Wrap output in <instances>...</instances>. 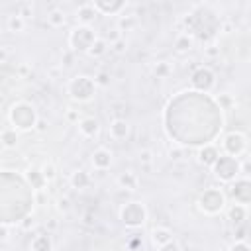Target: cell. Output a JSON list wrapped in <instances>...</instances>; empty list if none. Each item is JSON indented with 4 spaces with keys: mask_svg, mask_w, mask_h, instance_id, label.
Listing matches in <instances>:
<instances>
[{
    "mask_svg": "<svg viewBox=\"0 0 251 251\" xmlns=\"http://www.w3.org/2000/svg\"><path fill=\"white\" fill-rule=\"evenodd\" d=\"M8 122L16 131H29L37 126L39 118H37V110L33 104L20 100L16 104H12V108L8 110Z\"/></svg>",
    "mask_w": 251,
    "mask_h": 251,
    "instance_id": "6da1fadb",
    "label": "cell"
},
{
    "mask_svg": "<svg viewBox=\"0 0 251 251\" xmlns=\"http://www.w3.org/2000/svg\"><path fill=\"white\" fill-rule=\"evenodd\" d=\"M212 173H214V176H216L220 182L231 184V182L237 180L239 175H241V161H239L237 157H231V155L222 153L220 159L214 163Z\"/></svg>",
    "mask_w": 251,
    "mask_h": 251,
    "instance_id": "7a4b0ae2",
    "label": "cell"
},
{
    "mask_svg": "<svg viewBox=\"0 0 251 251\" xmlns=\"http://www.w3.org/2000/svg\"><path fill=\"white\" fill-rule=\"evenodd\" d=\"M67 92L76 102H88L96 92V80L92 76H88V75H76V76H73L69 80Z\"/></svg>",
    "mask_w": 251,
    "mask_h": 251,
    "instance_id": "3957f363",
    "label": "cell"
},
{
    "mask_svg": "<svg viewBox=\"0 0 251 251\" xmlns=\"http://www.w3.org/2000/svg\"><path fill=\"white\" fill-rule=\"evenodd\" d=\"M226 206V192L222 188H206L200 196H198V208L208 214V216H214V214H220Z\"/></svg>",
    "mask_w": 251,
    "mask_h": 251,
    "instance_id": "277c9868",
    "label": "cell"
},
{
    "mask_svg": "<svg viewBox=\"0 0 251 251\" xmlns=\"http://www.w3.org/2000/svg\"><path fill=\"white\" fill-rule=\"evenodd\" d=\"M98 37H96V33H94V29H90L88 25H76L71 33H69V45H71V49L76 53H88V49L94 45V41H96Z\"/></svg>",
    "mask_w": 251,
    "mask_h": 251,
    "instance_id": "5b68a950",
    "label": "cell"
},
{
    "mask_svg": "<svg viewBox=\"0 0 251 251\" xmlns=\"http://www.w3.org/2000/svg\"><path fill=\"white\" fill-rule=\"evenodd\" d=\"M120 220L127 227H139L147 220V208L141 202H127L120 208Z\"/></svg>",
    "mask_w": 251,
    "mask_h": 251,
    "instance_id": "8992f818",
    "label": "cell"
},
{
    "mask_svg": "<svg viewBox=\"0 0 251 251\" xmlns=\"http://www.w3.org/2000/svg\"><path fill=\"white\" fill-rule=\"evenodd\" d=\"M190 84L198 92H210L214 88V84H216V75L208 67H198L190 75Z\"/></svg>",
    "mask_w": 251,
    "mask_h": 251,
    "instance_id": "52a82bcc",
    "label": "cell"
},
{
    "mask_svg": "<svg viewBox=\"0 0 251 251\" xmlns=\"http://www.w3.org/2000/svg\"><path fill=\"white\" fill-rule=\"evenodd\" d=\"M222 147H224V153L226 155H231V157H237L239 159V155H243L245 149H247V139H245V135L241 131H229L224 137Z\"/></svg>",
    "mask_w": 251,
    "mask_h": 251,
    "instance_id": "ba28073f",
    "label": "cell"
},
{
    "mask_svg": "<svg viewBox=\"0 0 251 251\" xmlns=\"http://www.w3.org/2000/svg\"><path fill=\"white\" fill-rule=\"evenodd\" d=\"M229 192H231V196L235 198V202H237V204L249 206V204H251V178L239 176L237 180H233V182H231Z\"/></svg>",
    "mask_w": 251,
    "mask_h": 251,
    "instance_id": "9c48e42d",
    "label": "cell"
},
{
    "mask_svg": "<svg viewBox=\"0 0 251 251\" xmlns=\"http://www.w3.org/2000/svg\"><path fill=\"white\" fill-rule=\"evenodd\" d=\"M92 4H94V8H96L98 14H106V16L108 14L110 16L120 14L126 8V0H94Z\"/></svg>",
    "mask_w": 251,
    "mask_h": 251,
    "instance_id": "30bf717a",
    "label": "cell"
},
{
    "mask_svg": "<svg viewBox=\"0 0 251 251\" xmlns=\"http://www.w3.org/2000/svg\"><path fill=\"white\" fill-rule=\"evenodd\" d=\"M90 161H92V167H94L96 171H106V169H110V165H112V153H110L106 147H98V149L92 151Z\"/></svg>",
    "mask_w": 251,
    "mask_h": 251,
    "instance_id": "8fae6325",
    "label": "cell"
},
{
    "mask_svg": "<svg viewBox=\"0 0 251 251\" xmlns=\"http://www.w3.org/2000/svg\"><path fill=\"white\" fill-rule=\"evenodd\" d=\"M220 151H218V147H214V145H210V143H206L204 147H200V151H198V163H202L204 167H214V163L220 159Z\"/></svg>",
    "mask_w": 251,
    "mask_h": 251,
    "instance_id": "7c38bea8",
    "label": "cell"
},
{
    "mask_svg": "<svg viewBox=\"0 0 251 251\" xmlns=\"http://www.w3.org/2000/svg\"><path fill=\"white\" fill-rule=\"evenodd\" d=\"M127 135H129V124L124 118L112 120V124H110V137L120 141V139H126Z\"/></svg>",
    "mask_w": 251,
    "mask_h": 251,
    "instance_id": "4fadbf2b",
    "label": "cell"
},
{
    "mask_svg": "<svg viewBox=\"0 0 251 251\" xmlns=\"http://www.w3.org/2000/svg\"><path fill=\"white\" fill-rule=\"evenodd\" d=\"M96 16H98V12H96V8H94V4H92V2H86V4L78 6V10H76L78 25H88Z\"/></svg>",
    "mask_w": 251,
    "mask_h": 251,
    "instance_id": "5bb4252c",
    "label": "cell"
},
{
    "mask_svg": "<svg viewBox=\"0 0 251 251\" xmlns=\"http://www.w3.org/2000/svg\"><path fill=\"white\" fill-rule=\"evenodd\" d=\"M98 129H100V124H98V120L92 118V116H84V118L78 122V131H80L84 137H94V135L98 133Z\"/></svg>",
    "mask_w": 251,
    "mask_h": 251,
    "instance_id": "9a60e30c",
    "label": "cell"
},
{
    "mask_svg": "<svg viewBox=\"0 0 251 251\" xmlns=\"http://www.w3.org/2000/svg\"><path fill=\"white\" fill-rule=\"evenodd\" d=\"M29 249H31V251H53V239H51V235L45 233V231L37 233V235L31 239Z\"/></svg>",
    "mask_w": 251,
    "mask_h": 251,
    "instance_id": "2e32d148",
    "label": "cell"
},
{
    "mask_svg": "<svg viewBox=\"0 0 251 251\" xmlns=\"http://www.w3.org/2000/svg\"><path fill=\"white\" fill-rule=\"evenodd\" d=\"M25 180H27V184H31V188H35V190H41V188L47 184V180H45L41 169H35V167H29V169L25 171Z\"/></svg>",
    "mask_w": 251,
    "mask_h": 251,
    "instance_id": "e0dca14e",
    "label": "cell"
},
{
    "mask_svg": "<svg viewBox=\"0 0 251 251\" xmlns=\"http://www.w3.org/2000/svg\"><path fill=\"white\" fill-rule=\"evenodd\" d=\"M118 184H120V188H124V190H137L139 178H137V175H135L133 171H124V173H120V176H118Z\"/></svg>",
    "mask_w": 251,
    "mask_h": 251,
    "instance_id": "ac0fdd59",
    "label": "cell"
},
{
    "mask_svg": "<svg viewBox=\"0 0 251 251\" xmlns=\"http://www.w3.org/2000/svg\"><path fill=\"white\" fill-rule=\"evenodd\" d=\"M69 182H71V186H73V188L82 190V188H86V186L90 184V176H88V173H86V171L76 169V171H73V173H71Z\"/></svg>",
    "mask_w": 251,
    "mask_h": 251,
    "instance_id": "d6986e66",
    "label": "cell"
},
{
    "mask_svg": "<svg viewBox=\"0 0 251 251\" xmlns=\"http://www.w3.org/2000/svg\"><path fill=\"white\" fill-rule=\"evenodd\" d=\"M173 239V233H171V229L169 227H155L153 231H151V241L157 245V247H163L165 243H169Z\"/></svg>",
    "mask_w": 251,
    "mask_h": 251,
    "instance_id": "ffe728a7",
    "label": "cell"
},
{
    "mask_svg": "<svg viewBox=\"0 0 251 251\" xmlns=\"http://www.w3.org/2000/svg\"><path fill=\"white\" fill-rule=\"evenodd\" d=\"M0 141H2V147H4V149H12V147H16L18 131H16L14 127H4L2 133H0Z\"/></svg>",
    "mask_w": 251,
    "mask_h": 251,
    "instance_id": "44dd1931",
    "label": "cell"
},
{
    "mask_svg": "<svg viewBox=\"0 0 251 251\" xmlns=\"http://www.w3.org/2000/svg\"><path fill=\"white\" fill-rule=\"evenodd\" d=\"M245 216H247V206H243V204H233V206L227 210V218H229L233 224L243 222Z\"/></svg>",
    "mask_w": 251,
    "mask_h": 251,
    "instance_id": "7402d4cb",
    "label": "cell"
},
{
    "mask_svg": "<svg viewBox=\"0 0 251 251\" xmlns=\"http://www.w3.org/2000/svg\"><path fill=\"white\" fill-rule=\"evenodd\" d=\"M24 27H25V18H22L18 12L8 18V29L12 33H20V31H24Z\"/></svg>",
    "mask_w": 251,
    "mask_h": 251,
    "instance_id": "603a6c76",
    "label": "cell"
},
{
    "mask_svg": "<svg viewBox=\"0 0 251 251\" xmlns=\"http://www.w3.org/2000/svg\"><path fill=\"white\" fill-rule=\"evenodd\" d=\"M175 49L178 53H184V51H190L192 49V37L188 33H180L176 39H175Z\"/></svg>",
    "mask_w": 251,
    "mask_h": 251,
    "instance_id": "cb8c5ba5",
    "label": "cell"
},
{
    "mask_svg": "<svg viewBox=\"0 0 251 251\" xmlns=\"http://www.w3.org/2000/svg\"><path fill=\"white\" fill-rule=\"evenodd\" d=\"M106 51H108V41L98 37V39L94 41V45L88 49V53H86V55H88V57H102Z\"/></svg>",
    "mask_w": 251,
    "mask_h": 251,
    "instance_id": "d4e9b609",
    "label": "cell"
},
{
    "mask_svg": "<svg viewBox=\"0 0 251 251\" xmlns=\"http://www.w3.org/2000/svg\"><path fill=\"white\" fill-rule=\"evenodd\" d=\"M47 22H49L53 27H61V25L65 24V14H63L61 10H51V12L47 14Z\"/></svg>",
    "mask_w": 251,
    "mask_h": 251,
    "instance_id": "484cf974",
    "label": "cell"
},
{
    "mask_svg": "<svg viewBox=\"0 0 251 251\" xmlns=\"http://www.w3.org/2000/svg\"><path fill=\"white\" fill-rule=\"evenodd\" d=\"M135 24H137L135 16H122V18L118 20V29H120V31H129V29L135 27Z\"/></svg>",
    "mask_w": 251,
    "mask_h": 251,
    "instance_id": "4316f807",
    "label": "cell"
},
{
    "mask_svg": "<svg viewBox=\"0 0 251 251\" xmlns=\"http://www.w3.org/2000/svg\"><path fill=\"white\" fill-rule=\"evenodd\" d=\"M41 173H43V176H45L47 182H51V180L55 178V167H53L51 163H45V165L41 167Z\"/></svg>",
    "mask_w": 251,
    "mask_h": 251,
    "instance_id": "83f0119b",
    "label": "cell"
},
{
    "mask_svg": "<svg viewBox=\"0 0 251 251\" xmlns=\"http://www.w3.org/2000/svg\"><path fill=\"white\" fill-rule=\"evenodd\" d=\"M112 49H114L116 53H126V49H127V41H126L124 37H120L116 43H112Z\"/></svg>",
    "mask_w": 251,
    "mask_h": 251,
    "instance_id": "f1b7e54d",
    "label": "cell"
},
{
    "mask_svg": "<svg viewBox=\"0 0 251 251\" xmlns=\"http://www.w3.org/2000/svg\"><path fill=\"white\" fill-rule=\"evenodd\" d=\"M82 118H80V114H78V110H67V122H71V124H76L78 126V122H80Z\"/></svg>",
    "mask_w": 251,
    "mask_h": 251,
    "instance_id": "f546056e",
    "label": "cell"
},
{
    "mask_svg": "<svg viewBox=\"0 0 251 251\" xmlns=\"http://www.w3.org/2000/svg\"><path fill=\"white\" fill-rule=\"evenodd\" d=\"M155 75H157V76H167V75H169V65H167V63H157Z\"/></svg>",
    "mask_w": 251,
    "mask_h": 251,
    "instance_id": "4dcf8cb0",
    "label": "cell"
},
{
    "mask_svg": "<svg viewBox=\"0 0 251 251\" xmlns=\"http://www.w3.org/2000/svg\"><path fill=\"white\" fill-rule=\"evenodd\" d=\"M159 251H180V245L175 239H171L169 243H165L163 247H159Z\"/></svg>",
    "mask_w": 251,
    "mask_h": 251,
    "instance_id": "1f68e13d",
    "label": "cell"
},
{
    "mask_svg": "<svg viewBox=\"0 0 251 251\" xmlns=\"http://www.w3.org/2000/svg\"><path fill=\"white\" fill-rule=\"evenodd\" d=\"M229 251H251V247H249L245 241H235V243L229 247Z\"/></svg>",
    "mask_w": 251,
    "mask_h": 251,
    "instance_id": "d6a6232c",
    "label": "cell"
},
{
    "mask_svg": "<svg viewBox=\"0 0 251 251\" xmlns=\"http://www.w3.org/2000/svg\"><path fill=\"white\" fill-rule=\"evenodd\" d=\"M57 208L61 210V212H69L71 210V202H69V198H59V202H57Z\"/></svg>",
    "mask_w": 251,
    "mask_h": 251,
    "instance_id": "836d02e7",
    "label": "cell"
},
{
    "mask_svg": "<svg viewBox=\"0 0 251 251\" xmlns=\"http://www.w3.org/2000/svg\"><path fill=\"white\" fill-rule=\"evenodd\" d=\"M151 159H153V153H151L149 149L139 151V161H141V163H151Z\"/></svg>",
    "mask_w": 251,
    "mask_h": 251,
    "instance_id": "e575fe53",
    "label": "cell"
},
{
    "mask_svg": "<svg viewBox=\"0 0 251 251\" xmlns=\"http://www.w3.org/2000/svg\"><path fill=\"white\" fill-rule=\"evenodd\" d=\"M18 14H20L22 18H29V16L33 14V8H31V4H24V6H22V10H20Z\"/></svg>",
    "mask_w": 251,
    "mask_h": 251,
    "instance_id": "d590c367",
    "label": "cell"
},
{
    "mask_svg": "<svg viewBox=\"0 0 251 251\" xmlns=\"http://www.w3.org/2000/svg\"><path fill=\"white\" fill-rule=\"evenodd\" d=\"M241 175H243L245 178L251 176V161H243V163H241Z\"/></svg>",
    "mask_w": 251,
    "mask_h": 251,
    "instance_id": "8d00e7d4",
    "label": "cell"
},
{
    "mask_svg": "<svg viewBox=\"0 0 251 251\" xmlns=\"http://www.w3.org/2000/svg\"><path fill=\"white\" fill-rule=\"evenodd\" d=\"M73 53H75V51H65V53H63V65H65V67H71V65H73Z\"/></svg>",
    "mask_w": 251,
    "mask_h": 251,
    "instance_id": "74e56055",
    "label": "cell"
},
{
    "mask_svg": "<svg viewBox=\"0 0 251 251\" xmlns=\"http://www.w3.org/2000/svg\"><path fill=\"white\" fill-rule=\"evenodd\" d=\"M108 78H110V76H108V75H106V73H100V75H98V76H96V78H94V80H96V84H102V86H106V84H108V82H110V80H108Z\"/></svg>",
    "mask_w": 251,
    "mask_h": 251,
    "instance_id": "f35d334b",
    "label": "cell"
},
{
    "mask_svg": "<svg viewBox=\"0 0 251 251\" xmlns=\"http://www.w3.org/2000/svg\"><path fill=\"white\" fill-rule=\"evenodd\" d=\"M218 104H220V106H224V108H227V106L231 104V98H229L227 94H220V98H218Z\"/></svg>",
    "mask_w": 251,
    "mask_h": 251,
    "instance_id": "ab89813d",
    "label": "cell"
},
{
    "mask_svg": "<svg viewBox=\"0 0 251 251\" xmlns=\"http://www.w3.org/2000/svg\"><path fill=\"white\" fill-rule=\"evenodd\" d=\"M2 241H8V224L2 222Z\"/></svg>",
    "mask_w": 251,
    "mask_h": 251,
    "instance_id": "60d3db41",
    "label": "cell"
}]
</instances>
